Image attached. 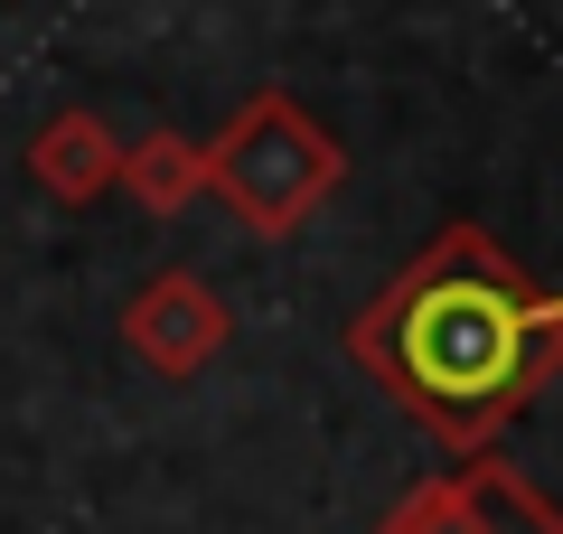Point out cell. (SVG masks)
Masks as SVG:
<instances>
[{
    "label": "cell",
    "mask_w": 563,
    "mask_h": 534,
    "mask_svg": "<svg viewBox=\"0 0 563 534\" xmlns=\"http://www.w3.org/2000/svg\"><path fill=\"white\" fill-rule=\"evenodd\" d=\"M113 188L141 207V216H179V207L207 198V141H179V132H141V141H122Z\"/></svg>",
    "instance_id": "8992f818"
},
{
    "label": "cell",
    "mask_w": 563,
    "mask_h": 534,
    "mask_svg": "<svg viewBox=\"0 0 563 534\" xmlns=\"http://www.w3.org/2000/svg\"><path fill=\"white\" fill-rule=\"evenodd\" d=\"M347 356L385 403L470 459L563 376V291L526 281L488 225L451 216L395 281L366 291Z\"/></svg>",
    "instance_id": "6da1fadb"
},
{
    "label": "cell",
    "mask_w": 563,
    "mask_h": 534,
    "mask_svg": "<svg viewBox=\"0 0 563 534\" xmlns=\"http://www.w3.org/2000/svg\"><path fill=\"white\" fill-rule=\"evenodd\" d=\"M339 178H347L339 132H329L310 103H291L282 85L244 94L235 122L207 141V198L235 207V225H254L263 244L301 235V225L339 198Z\"/></svg>",
    "instance_id": "7a4b0ae2"
},
{
    "label": "cell",
    "mask_w": 563,
    "mask_h": 534,
    "mask_svg": "<svg viewBox=\"0 0 563 534\" xmlns=\"http://www.w3.org/2000/svg\"><path fill=\"white\" fill-rule=\"evenodd\" d=\"M376 534H563V507L544 488H526L498 450H470L442 478L404 488Z\"/></svg>",
    "instance_id": "3957f363"
},
{
    "label": "cell",
    "mask_w": 563,
    "mask_h": 534,
    "mask_svg": "<svg viewBox=\"0 0 563 534\" xmlns=\"http://www.w3.org/2000/svg\"><path fill=\"white\" fill-rule=\"evenodd\" d=\"M225 337H235V310L217 300L207 272H151L122 300V347H132L151 376H169V385H188L198 366H217Z\"/></svg>",
    "instance_id": "277c9868"
},
{
    "label": "cell",
    "mask_w": 563,
    "mask_h": 534,
    "mask_svg": "<svg viewBox=\"0 0 563 534\" xmlns=\"http://www.w3.org/2000/svg\"><path fill=\"white\" fill-rule=\"evenodd\" d=\"M113 169H122V141H113V122L103 113H47L38 132H29V178H38L57 207H95V198H113Z\"/></svg>",
    "instance_id": "5b68a950"
}]
</instances>
